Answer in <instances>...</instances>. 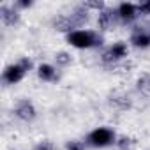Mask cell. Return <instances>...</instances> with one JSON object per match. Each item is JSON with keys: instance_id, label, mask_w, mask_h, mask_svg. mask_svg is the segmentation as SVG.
Wrapping results in <instances>:
<instances>
[{"instance_id": "1", "label": "cell", "mask_w": 150, "mask_h": 150, "mask_svg": "<svg viewBox=\"0 0 150 150\" xmlns=\"http://www.w3.org/2000/svg\"><path fill=\"white\" fill-rule=\"evenodd\" d=\"M67 42L80 50L97 48L103 44V35H99L94 30H74V32L67 34Z\"/></svg>"}, {"instance_id": "2", "label": "cell", "mask_w": 150, "mask_h": 150, "mask_svg": "<svg viewBox=\"0 0 150 150\" xmlns=\"http://www.w3.org/2000/svg\"><path fill=\"white\" fill-rule=\"evenodd\" d=\"M115 139H117V136L110 127H97L87 136V145H90L94 148H104V146H110L111 143H115Z\"/></svg>"}, {"instance_id": "3", "label": "cell", "mask_w": 150, "mask_h": 150, "mask_svg": "<svg viewBox=\"0 0 150 150\" xmlns=\"http://www.w3.org/2000/svg\"><path fill=\"white\" fill-rule=\"evenodd\" d=\"M127 53H129V50H127V44L125 42H115L113 46H110L104 53H103V57H101V60L104 62V64H118L120 60H124L125 57H127Z\"/></svg>"}, {"instance_id": "4", "label": "cell", "mask_w": 150, "mask_h": 150, "mask_svg": "<svg viewBox=\"0 0 150 150\" xmlns=\"http://www.w3.org/2000/svg\"><path fill=\"white\" fill-rule=\"evenodd\" d=\"M14 115H16L20 120H23V122H32V120L35 118L37 111H35V106H34L28 99H21V101L16 104V108H14Z\"/></svg>"}, {"instance_id": "5", "label": "cell", "mask_w": 150, "mask_h": 150, "mask_svg": "<svg viewBox=\"0 0 150 150\" xmlns=\"http://www.w3.org/2000/svg\"><path fill=\"white\" fill-rule=\"evenodd\" d=\"M27 74V71L20 65V64H13V65H7L4 74H2V80L4 83H9V85H14L18 81L23 80V76Z\"/></svg>"}, {"instance_id": "6", "label": "cell", "mask_w": 150, "mask_h": 150, "mask_svg": "<svg viewBox=\"0 0 150 150\" xmlns=\"http://www.w3.org/2000/svg\"><path fill=\"white\" fill-rule=\"evenodd\" d=\"M117 13H118V20H122L124 23H132L139 16L138 6L136 4H131V2H122L117 7Z\"/></svg>"}, {"instance_id": "7", "label": "cell", "mask_w": 150, "mask_h": 150, "mask_svg": "<svg viewBox=\"0 0 150 150\" xmlns=\"http://www.w3.org/2000/svg\"><path fill=\"white\" fill-rule=\"evenodd\" d=\"M118 20V13L117 9H103L97 16V25L101 30H108L110 27H113Z\"/></svg>"}, {"instance_id": "8", "label": "cell", "mask_w": 150, "mask_h": 150, "mask_svg": "<svg viewBox=\"0 0 150 150\" xmlns=\"http://www.w3.org/2000/svg\"><path fill=\"white\" fill-rule=\"evenodd\" d=\"M51 25H53L55 30H58V32H65V34H71V32H74V28H78L76 23L71 20V16H57V18L53 20Z\"/></svg>"}, {"instance_id": "9", "label": "cell", "mask_w": 150, "mask_h": 150, "mask_svg": "<svg viewBox=\"0 0 150 150\" xmlns=\"http://www.w3.org/2000/svg\"><path fill=\"white\" fill-rule=\"evenodd\" d=\"M0 20H2L4 25L13 27L14 23L20 21V14L16 11V7H9V6H2L0 7Z\"/></svg>"}, {"instance_id": "10", "label": "cell", "mask_w": 150, "mask_h": 150, "mask_svg": "<svg viewBox=\"0 0 150 150\" xmlns=\"http://www.w3.org/2000/svg\"><path fill=\"white\" fill-rule=\"evenodd\" d=\"M131 42L136 48H148L150 46V35L141 27H134V32L131 35Z\"/></svg>"}, {"instance_id": "11", "label": "cell", "mask_w": 150, "mask_h": 150, "mask_svg": "<svg viewBox=\"0 0 150 150\" xmlns=\"http://www.w3.org/2000/svg\"><path fill=\"white\" fill-rule=\"evenodd\" d=\"M110 104H111L115 110H118V111H125V110H129V108L132 106L131 99H129L127 96H124V94H117V96L110 97Z\"/></svg>"}, {"instance_id": "12", "label": "cell", "mask_w": 150, "mask_h": 150, "mask_svg": "<svg viewBox=\"0 0 150 150\" xmlns=\"http://www.w3.org/2000/svg\"><path fill=\"white\" fill-rule=\"evenodd\" d=\"M37 76L42 80V81H55L57 80V71L53 65L50 64H41L39 69H37Z\"/></svg>"}, {"instance_id": "13", "label": "cell", "mask_w": 150, "mask_h": 150, "mask_svg": "<svg viewBox=\"0 0 150 150\" xmlns=\"http://www.w3.org/2000/svg\"><path fill=\"white\" fill-rule=\"evenodd\" d=\"M71 20L76 23V27H81V25H85L87 21H88V9L81 4V6H78L76 9L72 11V14H71Z\"/></svg>"}, {"instance_id": "14", "label": "cell", "mask_w": 150, "mask_h": 150, "mask_svg": "<svg viewBox=\"0 0 150 150\" xmlns=\"http://www.w3.org/2000/svg\"><path fill=\"white\" fill-rule=\"evenodd\" d=\"M115 145L118 146V150H132L136 146V139L131 136H120V138H117Z\"/></svg>"}, {"instance_id": "15", "label": "cell", "mask_w": 150, "mask_h": 150, "mask_svg": "<svg viewBox=\"0 0 150 150\" xmlns=\"http://www.w3.org/2000/svg\"><path fill=\"white\" fill-rule=\"evenodd\" d=\"M136 88L141 92V94H146V96H150V74H141V76L138 78V81H136Z\"/></svg>"}, {"instance_id": "16", "label": "cell", "mask_w": 150, "mask_h": 150, "mask_svg": "<svg viewBox=\"0 0 150 150\" xmlns=\"http://www.w3.org/2000/svg\"><path fill=\"white\" fill-rule=\"evenodd\" d=\"M132 67L134 65L131 62H122V64L118 62V64H113L111 65V72H115V74H129Z\"/></svg>"}, {"instance_id": "17", "label": "cell", "mask_w": 150, "mask_h": 150, "mask_svg": "<svg viewBox=\"0 0 150 150\" xmlns=\"http://www.w3.org/2000/svg\"><path fill=\"white\" fill-rule=\"evenodd\" d=\"M55 62L58 64V65H69L71 62H72V57L67 53V51H58L57 55H55Z\"/></svg>"}, {"instance_id": "18", "label": "cell", "mask_w": 150, "mask_h": 150, "mask_svg": "<svg viewBox=\"0 0 150 150\" xmlns=\"http://www.w3.org/2000/svg\"><path fill=\"white\" fill-rule=\"evenodd\" d=\"M83 6H85L87 9H96V11H99V13H101L103 9H106L103 0H87V2H83Z\"/></svg>"}, {"instance_id": "19", "label": "cell", "mask_w": 150, "mask_h": 150, "mask_svg": "<svg viewBox=\"0 0 150 150\" xmlns=\"http://www.w3.org/2000/svg\"><path fill=\"white\" fill-rule=\"evenodd\" d=\"M139 14H150V0H143V2L136 4Z\"/></svg>"}, {"instance_id": "20", "label": "cell", "mask_w": 150, "mask_h": 150, "mask_svg": "<svg viewBox=\"0 0 150 150\" xmlns=\"http://www.w3.org/2000/svg\"><path fill=\"white\" fill-rule=\"evenodd\" d=\"M65 148L67 150H85V146H83L81 141H67Z\"/></svg>"}, {"instance_id": "21", "label": "cell", "mask_w": 150, "mask_h": 150, "mask_svg": "<svg viewBox=\"0 0 150 150\" xmlns=\"http://www.w3.org/2000/svg\"><path fill=\"white\" fill-rule=\"evenodd\" d=\"M34 150H55V145L51 141H41L39 145H35Z\"/></svg>"}, {"instance_id": "22", "label": "cell", "mask_w": 150, "mask_h": 150, "mask_svg": "<svg viewBox=\"0 0 150 150\" xmlns=\"http://www.w3.org/2000/svg\"><path fill=\"white\" fill-rule=\"evenodd\" d=\"M18 64H20V65H21V67H23V69H25L27 72H28V71H30V69L34 67V64H32V60H30L28 57H23V58H21V60L18 62Z\"/></svg>"}, {"instance_id": "23", "label": "cell", "mask_w": 150, "mask_h": 150, "mask_svg": "<svg viewBox=\"0 0 150 150\" xmlns=\"http://www.w3.org/2000/svg\"><path fill=\"white\" fill-rule=\"evenodd\" d=\"M32 6V0H18V2H16V7H30Z\"/></svg>"}]
</instances>
